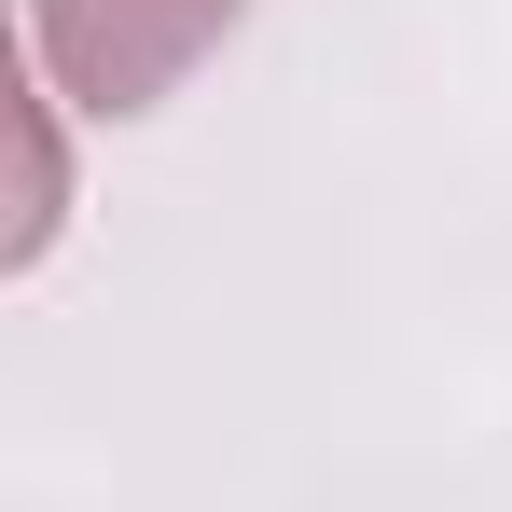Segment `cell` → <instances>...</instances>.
Masks as SVG:
<instances>
[{
	"mask_svg": "<svg viewBox=\"0 0 512 512\" xmlns=\"http://www.w3.org/2000/svg\"><path fill=\"white\" fill-rule=\"evenodd\" d=\"M56 208H70V180H56V70H14V236H0V263H42Z\"/></svg>",
	"mask_w": 512,
	"mask_h": 512,
	"instance_id": "cell-2",
	"label": "cell"
},
{
	"mask_svg": "<svg viewBox=\"0 0 512 512\" xmlns=\"http://www.w3.org/2000/svg\"><path fill=\"white\" fill-rule=\"evenodd\" d=\"M222 28H236V0H28L42 70L84 97V111H153Z\"/></svg>",
	"mask_w": 512,
	"mask_h": 512,
	"instance_id": "cell-1",
	"label": "cell"
}]
</instances>
